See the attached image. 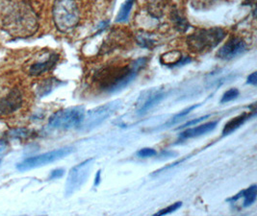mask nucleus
<instances>
[{
  "mask_svg": "<svg viewBox=\"0 0 257 216\" xmlns=\"http://www.w3.org/2000/svg\"><path fill=\"white\" fill-rule=\"evenodd\" d=\"M0 25L11 37L26 39L38 31L39 18L27 1L9 0L0 5Z\"/></svg>",
  "mask_w": 257,
  "mask_h": 216,
  "instance_id": "obj_1",
  "label": "nucleus"
},
{
  "mask_svg": "<svg viewBox=\"0 0 257 216\" xmlns=\"http://www.w3.org/2000/svg\"><path fill=\"white\" fill-rule=\"evenodd\" d=\"M147 58H139L127 66L117 69H104L98 76L99 87L106 92H117L124 89L136 78L147 65Z\"/></svg>",
  "mask_w": 257,
  "mask_h": 216,
  "instance_id": "obj_2",
  "label": "nucleus"
},
{
  "mask_svg": "<svg viewBox=\"0 0 257 216\" xmlns=\"http://www.w3.org/2000/svg\"><path fill=\"white\" fill-rule=\"evenodd\" d=\"M53 22L60 32L69 33L80 21V11L75 0H54L52 6Z\"/></svg>",
  "mask_w": 257,
  "mask_h": 216,
  "instance_id": "obj_3",
  "label": "nucleus"
},
{
  "mask_svg": "<svg viewBox=\"0 0 257 216\" xmlns=\"http://www.w3.org/2000/svg\"><path fill=\"white\" fill-rule=\"evenodd\" d=\"M225 36L226 32L218 27L199 29L188 36V48L194 53H206L219 46Z\"/></svg>",
  "mask_w": 257,
  "mask_h": 216,
  "instance_id": "obj_4",
  "label": "nucleus"
},
{
  "mask_svg": "<svg viewBox=\"0 0 257 216\" xmlns=\"http://www.w3.org/2000/svg\"><path fill=\"white\" fill-rule=\"evenodd\" d=\"M85 117V108L83 106L70 107L59 110L52 114L48 120V125L54 129L70 130L80 128Z\"/></svg>",
  "mask_w": 257,
  "mask_h": 216,
  "instance_id": "obj_5",
  "label": "nucleus"
},
{
  "mask_svg": "<svg viewBox=\"0 0 257 216\" xmlns=\"http://www.w3.org/2000/svg\"><path fill=\"white\" fill-rule=\"evenodd\" d=\"M73 151H74V148L71 146L52 150L47 153H44L42 155L24 159L17 165V168L20 171H26L34 169L37 167H41L69 156Z\"/></svg>",
  "mask_w": 257,
  "mask_h": 216,
  "instance_id": "obj_6",
  "label": "nucleus"
},
{
  "mask_svg": "<svg viewBox=\"0 0 257 216\" xmlns=\"http://www.w3.org/2000/svg\"><path fill=\"white\" fill-rule=\"evenodd\" d=\"M120 107L119 101H113L107 103L94 110H91L85 114L84 120L82 122L81 128L84 131H91L97 126L102 124L106 119H108L112 114H115Z\"/></svg>",
  "mask_w": 257,
  "mask_h": 216,
  "instance_id": "obj_7",
  "label": "nucleus"
},
{
  "mask_svg": "<svg viewBox=\"0 0 257 216\" xmlns=\"http://www.w3.org/2000/svg\"><path fill=\"white\" fill-rule=\"evenodd\" d=\"M94 159H89L80 162L70 169L66 184L67 195L74 193L86 182L91 173Z\"/></svg>",
  "mask_w": 257,
  "mask_h": 216,
  "instance_id": "obj_8",
  "label": "nucleus"
},
{
  "mask_svg": "<svg viewBox=\"0 0 257 216\" xmlns=\"http://www.w3.org/2000/svg\"><path fill=\"white\" fill-rule=\"evenodd\" d=\"M247 49V44L240 37H231L228 41L218 50L217 57L224 61H230L240 56Z\"/></svg>",
  "mask_w": 257,
  "mask_h": 216,
  "instance_id": "obj_9",
  "label": "nucleus"
},
{
  "mask_svg": "<svg viewBox=\"0 0 257 216\" xmlns=\"http://www.w3.org/2000/svg\"><path fill=\"white\" fill-rule=\"evenodd\" d=\"M23 94L20 90L14 89L7 95L0 97V116L13 114L23 106Z\"/></svg>",
  "mask_w": 257,
  "mask_h": 216,
  "instance_id": "obj_10",
  "label": "nucleus"
},
{
  "mask_svg": "<svg viewBox=\"0 0 257 216\" xmlns=\"http://www.w3.org/2000/svg\"><path fill=\"white\" fill-rule=\"evenodd\" d=\"M165 92L159 90H151L148 92H143L137 103V114L144 115L152 108L162 101Z\"/></svg>",
  "mask_w": 257,
  "mask_h": 216,
  "instance_id": "obj_11",
  "label": "nucleus"
},
{
  "mask_svg": "<svg viewBox=\"0 0 257 216\" xmlns=\"http://www.w3.org/2000/svg\"><path fill=\"white\" fill-rule=\"evenodd\" d=\"M58 61L59 55L57 53H50L48 54V57L46 59L32 64L28 68V73L29 75H32V76L42 75L53 69L57 65Z\"/></svg>",
  "mask_w": 257,
  "mask_h": 216,
  "instance_id": "obj_12",
  "label": "nucleus"
},
{
  "mask_svg": "<svg viewBox=\"0 0 257 216\" xmlns=\"http://www.w3.org/2000/svg\"><path fill=\"white\" fill-rule=\"evenodd\" d=\"M217 126V121H211L204 124L194 127V128H188L187 130L183 131L179 135V139L180 140H185L188 138H193V137H200L203 135H206L208 133L212 132Z\"/></svg>",
  "mask_w": 257,
  "mask_h": 216,
  "instance_id": "obj_13",
  "label": "nucleus"
},
{
  "mask_svg": "<svg viewBox=\"0 0 257 216\" xmlns=\"http://www.w3.org/2000/svg\"><path fill=\"white\" fill-rule=\"evenodd\" d=\"M62 84H63L62 81L54 77H50L40 83V85L37 87L36 93L39 97H45L48 94H50L55 89H57Z\"/></svg>",
  "mask_w": 257,
  "mask_h": 216,
  "instance_id": "obj_14",
  "label": "nucleus"
},
{
  "mask_svg": "<svg viewBox=\"0 0 257 216\" xmlns=\"http://www.w3.org/2000/svg\"><path fill=\"white\" fill-rule=\"evenodd\" d=\"M254 114H255L254 113L253 114H242L234 117L231 120H229L223 127L222 136H228L231 133L235 132L237 129H239L241 126L243 125L248 118H250Z\"/></svg>",
  "mask_w": 257,
  "mask_h": 216,
  "instance_id": "obj_15",
  "label": "nucleus"
},
{
  "mask_svg": "<svg viewBox=\"0 0 257 216\" xmlns=\"http://www.w3.org/2000/svg\"><path fill=\"white\" fill-rule=\"evenodd\" d=\"M256 184H252L251 186H249V187L246 188L245 190L241 191L240 193L237 194L236 196H234L233 198L228 199L227 201H237L239 198L244 197V204H243V205H244L245 207H247V206L252 205V204L255 202V200H256Z\"/></svg>",
  "mask_w": 257,
  "mask_h": 216,
  "instance_id": "obj_16",
  "label": "nucleus"
},
{
  "mask_svg": "<svg viewBox=\"0 0 257 216\" xmlns=\"http://www.w3.org/2000/svg\"><path fill=\"white\" fill-rule=\"evenodd\" d=\"M185 59L186 58H184V59L182 58V55L179 51H171V52H167L163 54L160 58V61L165 66L176 67V66L181 65V62L184 61Z\"/></svg>",
  "mask_w": 257,
  "mask_h": 216,
  "instance_id": "obj_17",
  "label": "nucleus"
},
{
  "mask_svg": "<svg viewBox=\"0 0 257 216\" xmlns=\"http://www.w3.org/2000/svg\"><path fill=\"white\" fill-rule=\"evenodd\" d=\"M172 22L175 25V28L178 32H185L189 28V22L179 13L177 9L172 12Z\"/></svg>",
  "mask_w": 257,
  "mask_h": 216,
  "instance_id": "obj_18",
  "label": "nucleus"
},
{
  "mask_svg": "<svg viewBox=\"0 0 257 216\" xmlns=\"http://www.w3.org/2000/svg\"><path fill=\"white\" fill-rule=\"evenodd\" d=\"M134 2L135 0H125V2L121 5L119 12L117 14V19H116L117 23H124L127 21Z\"/></svg>",
  "mask_w": 257,
  "mask_h": 216,
  "instance_id": "obj_19",
  "label": "nucleus"
},
{
  "mask_svg": "<svg viewBox=\"0 0 257 216\" xmlns=\"http://www.w3.org/2000/svg\"><path fill=\"white\" fill-rule=\"evenodd\" d=\"M199 104L191 106V107H189L187 109L183 110L182 112H180V113H178V114H176V115H174L169 121H167V122L164 124L163 128H169V127H172V126L175 125L176 123L180 122V121H181L183 118H185L188 114H190L195 108H197V107H199Z\"/></svg>",
  "mask_w": 257,
  "mask_h": 216,
  "instance_id": "obj_20",
  "label": "nucleus"
},
{
  "mask_svg": "<svg viewBox=\"0 0 257 216\" xmlns=\"http://www.w3.org/2000/svg\"><path fill=\"white\" fill-rule=\"evenodd\" d=\"M222 0H191L192 6L197 10H208L219 4Z\"/></svg>",
  "mask_w": 257,
  "mask_h": 216,
  "instance_id": "obj_21",
  "label": "nucleus"
},
{
  "mask_svg": "<svg viewBox=\"0 0 257 216\" xmlns=\"http://www.w3.org/2000/svg\"><path fill=\"white\" fill-rule=\"evenodd\" d=\"M31 136V132L27 129H14V130H10L9 132H7V137H11L14 139H24V138H27Z\"/></svg>",
  "mask_w": 257,
  "mask_h": 216,
  "instance_id": "obj_22",
  "label": "nucleus"
},
{
  "mask_svg": "<svg viewBox=\"0 0 257 216\" xmlns=\"http://www.w3.org/2000/svg\"><path fill=\"white\" fill-rule=\"evenodd\" d=\"M239 96V91L237 89H230L222 95L221 103L230 102Z\"/></svg>",
  "mask_w": 257,
  "mask_h": 216,
  "instance_id": "obj_23",
  "label": "nucleus"
},
{
  "mask_svg": "<svg viewBox=\"0 0 257 216\" xmlns=\"http://www.w3.org/2000/svg\"><path fill=\"white\" fill-rule=\"evenodd\" d=\"M181 205H182V203H181V202H176V203H175L174 205H169V206L165 207L164 209H161L160 211H158V212H157V213H155L154 215L161 216L166 215V214H170V213H173L174 211L177 210Z\"/></svg>",
  "mask_w": 257,
  "mask_h": 216,
  "instance_id": "obj_24",
  "label": "nucleus"
},
{
  "mask_svg": "<svg viewBox=\"0 0 257 216\" xmlns=\"http://www.w3.org/2000/svg\"><path fill=\"white\" fill-rule=\"evenodd\" d=\"M156 151L152 148H144L137 152V156L140 158H152L156 156Z\"/></svg>",
  "mask_w": 257,
  "mask_h": 216,
  "instance_id": "obj_25",
  "label": "nucleus"
},
{
  "mask_svg": "<svg viewBox=\"0 0 257 216\" xmlns=\"http://www.w3.org/2000/svg\"><path fill=\"white\" fill-rule=\"evenodd\" d=\"M138 43L142 47H146V48H152L154 46V42L152 39H149L147 37H138Z\"/></svg>",
  "mask_w": 257,
  "mask_h": 216,
  "instance_id": "obj_26",
  "label": "nucleus"
},
{
  "mask_svg": "<svg viewBox=\"0 0 257 216\" xmlns=\"http://www.w3.org/2000/svg\"><path fill=\"white\" fill-rule=\"evenodd\" d=\"M209 116H210V115H209V114H207V115H205V116H202V117H199V118H197V119L191 120V121L187 122L186 124H184V125H182L181 127H179V129H183V128H187V127H190V126L195 125V124H197V123H199V122H201V121H203V120L207 119Z\"/></svg>",
  "mask_w": 257,
  "mask_h": 216,
  "instance_id": "obj_27",
  "label": "nucleus"
},
{
  "mask_svg": "<svg viewBox=\"0 0 257 216\" xmlns=\"http://www.w3.org/2000/svg\"><path fill=\"white\" fill-rule=\"evenodd\" d=\"M64 174H65L64 169H61V168L55 169V170H53L50 173L49 179H58V178H61Z\"/></svg>",
  "mask_w": 257,
  "mask_h": 216,
  "instance_id": "obj_28",
  "label": "nucleus"
},
{
  "mask_svg": "<svg viewBox=\"0 0 257 216\" xmlns=\"http://www.w3.org/2000/svg\"><path fill=\"white\" fill-rule=\"evenodd\" d=\"M246 83L249 84V85H252V86H256L257 84V73L256 72H253L251 73L246 80Z\"/></svg>",
  "mask_w": 257,
  "mask_h": 216,
  "instance_id": "obj_29",
  "label": "nucleus"
},
{
  "mask_svg": "<svg viewBox=\"0 0 257 216\" xmlns=\"http://www.w3.org/2000/svg\"><path fill=\"white\" fill-rule=\"evenodd\" d=\"M6 142L2 139H0V164H1V160L2 158L4 156V153H5V150H6Z\"/></svg>",
  "mask_w": 257,
  "mask_h": 216,
  "instance_id": "obj_30",
  "label": "nucleus"
},
{
  "mask_svg": "<svg viewBox=\"0 0 257 216\" xmlns=\"http://www.w3.org/2000/svg\"><path fill=\"white\" fill-rule=\"evenodd\" d=\"M100 175H101V170L97 171L95 174V178H94V186H97L100 183V181H101Z\"/></svg>",
  "mask_w": 257,
  "mask_h": 216,
  "instance_id": "obj_31",
  "label": "nucleus"
}]
</instances>
